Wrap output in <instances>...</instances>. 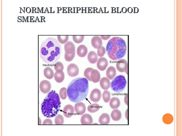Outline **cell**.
Returning <instances> with one entry per match:
<instances>
[{"label":"cell","mask_w":182,"mask_h":136,"mask_svg":"<svg viewBox=\"0 0 182 136\" xmlns=\"http://www.w3.org/2000/svg\"><path fill=\"white\" fill-rule=\"evenodd\" d=\"M90 77L91 81L93 82H98L100 79V75L99 71L96 69H94L91 73Z\"/></svg>","instance_id":"cell-19"},{"label":"cell","mask_w":182,"mask_h":136,"mask_svg":"<svg viewBox=\"0 0 182 136\" xmlns=\"http://www.w3.org/2000/svg\"><path fill=\"white\" fill-rule=\"evenodd\" d=\"M52 124V120L48 118L45 119L43 122V124L44 125H51Z\"/></svg>","instance_id":"cell-36"},{"label":"cell","mask_w":182,"mask_h":136,"mask_svg":"<svg viewBox=\"0 0 182 136\" xmlns=\"http://www.w3.org/2000/svg\"><path fill=\"white\" fill-rule=\"evenodd\" d=\"M75 53L72 54H68L66 53H65L64 57L65 60L67 61H72L74 58L75 55Z\"/></svg>","instance_id":"cell-33"},{"label":"cell","mask_w":182,"mask_h":136,"mask_svg":"<svg viewBox=\"0 0 182 136\" xmlns=\"http://www.w3.org/2000/svg\"><path fill=\"white\" fill-rule=\"evenodd\" d=\"M127 51L126 43L122 38L113 37L108 41L106 51L109 57L113 60H117L124 56Z\"/></svg>","instance_id":"cell-4"},{"label":"cell","mask_w":182,"mask_h":136,"mask_svg":"<svg viewBox=\"0 0 182 136\" xmlns=\"http://www.w3.org/2000/svg\"><path fill=\"white\" fill-rule=\"evenodd\" d=\"M66 89L65 87L60 88L59 91V95L60 98L63 99H66L67 97Z\"/></svg>","instance_id":"cell-32"},{"label":"cell","mask_w":182,"mask_h":136,"mask_svg":"<svg viewBox=\"0 0 182 136\" xmlns=\"http://www.w3.org/2000/svg\"><path fill=\"white\" fill-rule=\"evenodd\" d=\"M120 102L119 99L115 97H112L109 102L110 106L112 109L118 108L120 106Z\"/></svg>","instance_id":"cell-22"},{"label":"cell","mask_w":182,"mask_h":136,"mask_svg":"<svg viewBox=\"0 0 182 136\" xmlns=\"http://www.w3.org/2000/svg\"><path fill=\"white\" fill-rule=\"evenodd\" d=\"M75 111L77 114L81 115L84 114L86 110L85 104L82 102H78L74 105Z\"/></svg>","instance_id":"cell-12"},{"label":"cell","mask_w":182,"mask_h":136,"mask_svg":"<svg viewBox=\"0 0 182 136\" xmlns=\"http://www.w3.org/2000/svg\"><path fill=\"white\" fill-rule=\"evenodd\" d=\"M93 69H94L92 68L88 67L84 71V76L90 81H91L90 77V73L92 71Z\"/></svg>","instance_id":"cell-30"},{"label":"cell","mask_w":182,"mask_h":136,"mask_svg":"<svg viewBox=\"0 0 182 136\" xmlns=\"http://www.w3.org/2000/svg\"><path fill=\"white\" fill-rule=\"evenodd\" d=\"M108 65L107 59L104 57L99 58L97 63V67L100 70L103 71L105 70Z\"/></svg>","instance_id":"cell-10"},{"label":"cell","mask_w":182,"mask_h":136,"mask_svg":"<svg viewBox=\"0 0 182 136\" xmlns=\"http://www.w3.org/2000/svg\"><path fill=\"white\" fill-rule=\"evenodd\" d=\"M116 71L114 67L110 66L106 71V75L108 79L112 80L116 75Z\"/></svg>","instance_id":"cell-23"},{"label":"cell","mask_w":182,"mask_h":136,"mask_svg":"<svg viewBox=\"0 0 182 136\" xmlns=\"http://www.w3.org/2000/svg\"><path fill=\"white\" fill-rule=\"evenodd\" d=\"M121 11L123 13H125L127 11V9L126 7H123L122 8Z\"/></svg>","instance_id":"cell-39"},{"label":"cell","mask_w":182,"mask_h":136,"mask_svg":"<svg viewBox=\"0 0 182 136\" xmlns=\"http://www.w3.org/2000/svg\"><path fill=\"white\" fill-rule=\"evenodd\" d=\"M110 118L109 115L107 113L102 114L98 119L99 123L102 125H107L109 123Z\"/></svg>","instance_id":"cell-18"},{"label":"cell","mask_w":182,"mask_h":136,"mask_svg":"<svg viewBox=\"0 0 182 136\" xmlns=\"http://www.w3.org/2000/svg\"><path fill=\"white\" fill-rule=\"evenodd\" d=\"M74 111V108L71 104H67L66 105L63 110V112L64 116L67 118L71 117L73 115Z\"/></svg>","instance_id":"cell-11"},{"label":"cell","mask_w":182,"mask_h":136,"mask_svg":"<svg viewBox=\"0 0 182 136\" xmlns=\"http://www.w3.org/2000/svg\"><path fill=\"white\" fill-rule=\"evenodd\" d=\"M44 75L46 78L50 79L53 77L54 72L51 68L47 67L44 70Z\"/></svg>","instance_id":"cell-25"},{"label":"cell","mask_w":182,"mask_h":136,"mask_svg":"<svg viewBox=\"0 0 182 136\" xmlns=\"http://www.w3.org/2000/svg\"><path fill=\"white\" fill-rule=\"evenodd\" d=\"M84 36H73L72 38L74 41L77 44H79L82 42L84 39Z\"/></svg>","instance_id":"cell-31"},{"label":"cell","mask_w":182,"mask_h":136,"mask_svg":"<svg viewBox=\"0 0 182 136\" xmlns=\"http://www.w3.org/2000/svg\"><path fill=\"white\" fill-rule=\"evenodd\" d=\"M54 122L55 124L62 125L64 122V119L63 116L60 114L58 115L54 119Z\"/></svg>","instance_id":"cell-28"},{"label":"cell","mask_w":182,"mask_h":136,"mask_svg":"<svg viewBox=\"0 0 182 136\" xmlns=\"http://www.w3.org/2000/svg\"><path fill=\"white\" fill-rule=\"evenodd\" d=\"M102 97L104 102H108L110 98V92L108 90L104 91L102 94Z\"/></svg>","instance_id":"cell-27"},{"label":"cell","mask_w":182,"mask_h":136,"mask_svg":"<svg viewBox=\"0 0 182 136\" xmlns=\"http://www.w3.org/2000/svg\"><path fill=\"white\" fill-rule=\"evenodd\" d=\"M39 87L40 91L42 93L46 94L50 91L51 88V85L48 81L43 80L40 82Z\"/></svg>","instance_id":"cell-9"},{"label":"cell","mask_w":182,"mask_h":136,"mask_svg":"<svg viewBox=\"0 0 182 136\" xmlns=\"http://www.w3.org/2000/svg\"><path fill=\"white\" fill-rule=\"evenodd\" d=\"M110 36H101V37L103 40H106L110 37Z\"/></svg>","instance_id":"cell-37"},{"label":"cell","mask_w":182,"mask_h":136,"mask_svg":"<svg viewBox=\"0 0 182 136\" xmlns=\"http://www.w3.org/2000/svg\"><path fill=\"white\" fill-rule=\"evenodd\" d=\"M111 116L112 119L114 121H118L122 117L121 111L118 109L113 110L111 114Z\"/></svg>","instance_id":"cell-24"},{"label":"cell","mask_w":182,"mask_h":136,"mask_svg":"<svg viewBox=\"0 0 182 136\" xmlns=\"http://www.w3.org/2000/svg\"><path fill=\"white\" fill-rule=\"evenodd\" d=\"M127 81L125 77L122 75L116 76L111 82L110 86L114 92L119 93L122 92L125 89Z\"/></svg>","instance_id":"cell-5"},{"label":"cell","mask_w":182,"mask_h":136,"mask_svg":"<svg viewBox=\"0 0 182 136\" xmlns=\"http://www.w3.org/2000/svg\"><path fill=\"white\" fill-rule=\"evenodd\" d=\"M67 71L68 75L72 77L77 76L79 73V68L74 63L70 64L67 67Z\"/></svg>","instance_id":"cell-7"},{"label":"cell","mask_w":182,"mask_h":136,"mask_svg":"<svg viewBox=\"0 0 182 136\" xmlns=\"http://www.w3.org/2000/svg\"><path fill=\"white\" fill-rule=\"evenodd\" d=\"M64 50L65 52L68 54H72L75 53V46L74 43L69 41L64 45Z\"/></svg>","instance_id":"cell-14"},{"label":"cell","mask_w":182,"mask_h":136,"mask_svg":"<svg viewBox=\"0 0 182 136\" xmlns=\"http://www.w3.org/2000/svg\"><path fill=\"white\" fill-rule=\"evenodd\" d=\"M61 52L60 45L54 38H48L41 44L40 57L47 64H53L58 61L60 56Z\"/></svg>","instance_id":"cell-1"},{"label":"cell","mask_w":182,"mask_h":136,"mask_svg":"<svg viewBox=\"0 0 182 136\" xmlns=\"http://www.w3.org/2000/svg\"><path fill=\"white\" fill-rule=\"evenodd\" d=\"M100 85L101 88L104 90H108L110 86V81L109 79L106 77H103L100 80Z\"/></svg>","instance_id":"cell-17"},{"label":"cell","mask_w":182,"mask_h":136,"mask_svg":"<svg viewBox=\"0 0 182 136\" xmlns=\"http://www.w3.org/2000/svg\"><path fill=\"white\" fill-rule=\"evenodd\" d=\"M87 59L89 62L92 64L96 63L98 59V57L96 53L94 51L89 52L87 55Z\"/></svg>","instance_id":"cell-21"},{"label":"cell","mask_w":182,"mask_h":136,"mask_svg":"<svg viewBox=\"0 0 182 136\" xmlns=\"http://www.w3.org/2000/svg\"><path fill=\"white\" fill-rule=\"evenodd\" d=\"M57 39L58 41L61 44L66 43L68 40V36H57Z\"/></svg>","instance_id":"cell-29"},{"label":"cell","mask_w":182,"mask_h":136,"mask_svg":"<svg viewBox=\"0 0 182 136\" xmlns=\"http://www.w3.org/2000/svg\"><path fill=\"white\" fill-rule=\"evenodd\" d=\"M61 102L58 94L54 90H51L47 94L41 105V112L47 118L55 116L59 111Z\"/></svg>","instance_id":"cell-3"},{"label":"cell","mask_w":182,"mask_h":136,"mask_svg":"<svg viewBox=\"0 0 182 136\" xmlns=\"http://www.w3.org/2000/svg\"><path fill=\"white\" fill-rule=\"evenodd\" d=\"M89 90L88 81L82 77L76 78L69 84L67 94L69 99L73 102H80L87 97Z\"/></svg>","instance_id":"cell-2"},{"label":"cell","mask_w":182,"mask_h":136,"mask_svg":"<svg viewBox=\"0 0 182 136\" xmlns=\"http://www.w3.org/2000/svg\"><path fill=\"white\" fill-rule=\"evenodd\" d=\"M127 11L129 13H131L133 11L132 8L131 7H129L127 10Z\"/></svg>","instance_id":"cell-38"},{"label":"cell","mask_w":182,"mask_h":136,"mask_svg":"<svg viewBox=\"0 0 182 136\" xmlns=\"http://www.w3.org/2000/svg\"><path fill=\"white\" fill-rule=\"evenodd\" d=\"M93 121V119L92 116L89 114H84L81 117L80 122L82 124H92Z\"/></svg>","instance_id":"cell-15"},{"label":"cell","mask_w":182,"mask_h":136,"mask_svg":"<svg viewBox=\"0 0 182 136\" xmlns=\"http://www.w3.org/2000/svg\"><path fill=\"white\" fill-rule=\"evenodd\" d=\"M91 43L94 48L98 49L102 46V40L100 36H94L92 38Z\"/></svg>","instance_id":"cell-13"},{"label":"cell","mask_w":182,"mask_h":136,"mask_svg":"<svg viewBox=\"0 0 182 136\" xmlns=\"http://www.w3.org/2000/svg\"><path fill=\"white\" fill-rule=\"evenodd\" d=\"M54 79L58 83L63 82L64 79V74L63 71L60 70L56 71L54 74Z\"/></svg>","instance_id":"cell-20"},{"label":"cell","mask_w":182,"mask_h":136,"mask_svg":"<svg viewBox=\"0 0 182 136\" xmlns=\"http://www.w3.org/2000/svg\"><path fill=\"white\" fill-rule=\"evenodd\" d=\"M100 91L97 88H94L92 90L90 96V100L92 102H97L100 100L101 97Z\"/></svg>","instance_id":"cell-8"},{"label":"cell","mask_w":182,"mask_h":136,"mask_svg":"<svg viewBox=\"0 0 182 136\" xmlns=\"http://www.w3.org/2000/svg\"><path fill=\"white\" fill-rule=\"evenodd\" d=\"M88 49L84 45H81L78 47L77 49V55L80 57H84L87 54Z\"/></svg>","instance_id":"cell-16"},{"label":"cell","mask_w":182,"mask_h":136,"mask_svg":"<svg viewBox=\"0 0 182 136\" xmlns=\"http://www.w3.org/2000/svg\"><path fill=\"white\" fill-rule=\"evenodd\" d=\"M100 108V106L98 104L94 103L89 105L88 107L87 110L90 112L93 113L98 111Z\"/></svg>","instance_id":"cell-26"},{"label":"cell","mask_w":182,"mask_h":136,"mask_svg":"<svg viewBox=\"0 0 182 136\" xmlns=\"http://www.w3.org/2000/svg\"><path fill=\"white\" fill-rule=\"evenodd\" d=\"M106 52L105 48L104 46H102L100 48L98 49L97 51V55L100 57H102L104 56Z\"/></svg>","instance_id":"cell-35"},{"label":"cell","mask_w":182,"mask_h":136,"mask_svg":"<svg viewBox=\"0 0 182 136\" xmlns=\"http://www.w3.org/2000/svg\"><path fill=\"white\" fill-rule=\"evenodd\" d=\"M134 8V13H137L139 11V9L137 7H135Z\"/></svg>","instance_id":"cell-40"},{"label":"cell","mask_w":182,"mask_h":136,"mask_svg":"<svg viewBox=\"0 0 182 136\" xmlns=\"http://www.w3.org/2000/svg\"><path fill=\"white\" fill-rule=\"evenodd\" d=\"M54 69L56 71L60 70L63 71L64 69V66L62 63L60 61L56 62L54 65Z\"/></svg>","instance_id":"cell-34"},{"label":"cell","mask_w":182,"mask_h":136,"mask_svg":"<svg viewBox=\"0 0 182 136\" xmlns=\"http://www.w3.org/2000/svg\"><path fill=\"white\" fill-rule=\"evenodd\" d=\"M116 68L119 71L125 72L128 74V63L125 59H122L119 60L116 63Z\"/></svg>","instance_id":"cell-6"}]
</instances>
